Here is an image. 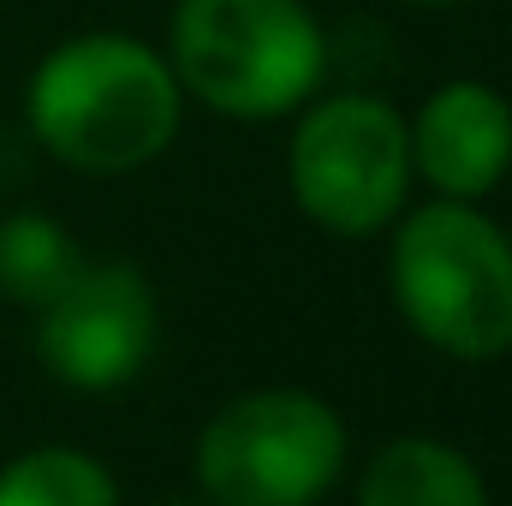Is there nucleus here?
<instances>
[{"mask_svg": "<svg viewBox=\"0 0 512 506\" xmlns=\"http://www.w3.org/2000/svg\"><path fill=\"white\" fill-rule=\"evenodd\" d=\"M0 506H120L102 459L78 447H36L0 465Z\"/></svg>", "mask_w": 512, "mask_h": 506, "instance_id": "10", "label": "nucleus"}, {"mask_svg": "<svg viewBox=\"0 0 512 506\" xmlns=\"http://www.w3.org/2000/svg\"><path fill=\"white\" fill-rule=\"evenodd\" d=\"M191 471L209 506H316L346 477V423L304 387H262L203 423Z\"/></svg>", "mask_w": 512, "mask_h": 506, "instance_id": "4", "label": "nucleus"}, {"mask_svg": "<svg viewBox=\"0 0 512 506\" xmlns=\"http://www.w3.org/2000/svg\"><path fill=\"white\" fill-rule=\"evenodd\" d=\"M78 268H84V251L54 215L18 209L0 221V298L6 304L42 310Z\"/></svg>", "mask_w": 512, "mask_h": 506, "instance_id": "9", "label": "nucleus"}, {"mask_svg": "<svg viewBox=\"0 0 512 506\" xmlns=\"http://www.w3.org/2000/svg\"><path fill=\"white\" fill-rule=\"evenodd\" d=\"M411 6H465V0H411Z\"/></svg>", "mask_w": 512, "mask_h": 506, "instance_id": "11", "label": "nucleus"}, {"mask_svg": "<svg viewBox=\"0 0 512 506\" xmlns=\"http://www.w3.org/2000/svg\"><path fill=\"white\" fill-rule=\"evenodd\" d=\"M161 506H209V501H161Z\"/></svg>", "mask_w": 512, "mask_h": 506, "instance_id": "12", "label": "nucleus"}, {"mask_svg": "<svg viewBox=\"0 0 512 506\" xmlns=\"http://www.w3.org/2000/svg\"><path fill=\"white\" fill-rule=\"evenodd\" d=\"M24 120L72 173L114 179L167 155L185 120V90L161 48L120 30H90L42 54L24 90Z\"/></svg>", "mask_w": 512, "mask_h": 506, "instance_id": "1", "label": "nucleus"}, {"mask_svg": "<svg viewBox=\"0 0 512 506\" xmlns=\"http://www.w3.org/2000/svg\"><path fill=\"white\" fill-rule=\"evenodd\" d=\"M387 286L411 334L447 358L512 352V239L477 203L435 197L393 227Z\"/></svg>", "mask_w": 512, "mask_h": 506, "instance_id": "2", "label": "nucleus"}, {"mask_svg": "<svg viewBox=\"0 0 512 506\" xmlns=\"http://www.w3.org/2000/svg\"><path fill=\"white\" fill-rule=\"evenodd\" d=\"M411 173L459 203L489 197L512 167V102L483 78H453L405 120Z\"/></svg>", "mask_w": 512, "mask_h": 506, "instance_id": "7", "label": "nucleus"}, {"mask_svg": "<svg viewBox=\"0 0 512 506\" xmlns=\"http://www.w3.org/2000/svg\"><path fill=\"white\" fill-rule=\"evenodd\" d=\"M358 506H489V489L459 447L435 435H399L370 453Z\"/></svg>", "mask_w": 512, "mask_h": 506, "instance_id": "8", "label": "nucleus"}, {"mask_svg": "<svg viewBox=\"0 0 512 506\" xmlns=\"http://www.w3.org/2000/svg\"><path fill=\"white\" fill-rule=\"evenodd\" d=\"M161 310L137 262H90L36 310L42 370L78 393H114L155 358Z\"/></svg>", "mask_w": 512, "mask_h": 506, "instance_id": "6", "label": "nucleus"}, {"mask_svg": "<svg viewBox=\"0 0 512 506\" xmlns=\"http://www.w3.org/2000/svg\"><path fill=\"white\" fill-rule=\"evenodd\" d=\"M167 66L185 96L227 120H280L328 72V36L304 0H179Z\"/></svg>", "mask_w": 512, "mask_h": 506, "instance_id": "3", "label": "nucleus"}, {"mask_svg": "<svg viewBox=\"0 0 512 506\" xmlns=\"http://www.w3.org/2000/svg\"><path fill=\"white\" fill-rule=\"evenodd\" d=\"M411 137L382 96H328L304 108L286 143V185L304 221L334 239H370L399 221L411 191Z\"/></svg>", "mask_w": 512, "mask_h": 506, "instance_id": "5", "label": "nucleus"}]
</instances>
